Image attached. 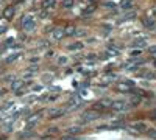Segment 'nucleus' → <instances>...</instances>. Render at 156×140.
<instances>
[{
  "mask_svg": "<svg viewBox=\"0 0 156 140\" xmlns=\"http://www.w3.org/2000/svg\"><path fill=\"white\" fill-rule=\"evenodd\" d=\"M153 118H154V120H156V111H154V112H153Z\"/></svg>",
  "mask_w": 156,
  "mask_h": 140,
  "instance_id": "2f4dec72",
  "label": "nucleus"
},
{
  "mask_svg": "<svg viewBox=\"0 0 156 140\" xmlns=\"http://www.w3.org/2000/svg\"><path fill=\"white\" fill-rule=\"evenodd\" d=\"M136 14H134V12H128V14H125L123 16V20H128V19H133Z\"/></svg>",
  "mask_w": 156,
  "mask_h": 140,
  "instance_id": "5701e85b",
  "label": "nucleus"
},
{
  "mask_svg": "<svg viewBox=\"0 0 156 140\" xmlns=\"http://www.w3.org/2000/svg\"><path fill=\"white\" fill-rule=\"evenodd\" d=\"M37 61H39L37 58H31V59H30V62H33V64H34V62H37Z\"/></svg>",
  "mask_w": 156,
  "mask_h": 140,
  "instance_id": "c756f323",
  "label": "nucleus"
},
{
  "mask_svg": "<svg viewBox=\"0 0 156 140\" xmlns=\"http://www.w3.org/2000/svg\"><path fill=\"white\" fill-rule=\"evenodd\" d=\"M78 131H80V128H78V126H75V128H70V129H67V132H69V134H76Z\"/></svg>",
  "mask_w": 156,
  "mask_h": 140,
  "instance_id": "4be33fe9",
  "label": "nucleus"
},
{
  "mask_svg": "<svg viewBox=\"0 0 156 140\" xmlns=\"http://www.w3.org/2000/svg\"><path fill=\"white\" fill-rule=\"evenodd\" d=\"M95 11V5H89L86 9H84V14H90V12Z\"/></svg>",
  "mask_w": 156,
  "mask_h": 140,
  "instance_id": "a211bd4d",
  "label": "nucleus"
},
{
  "mask_svg": "<svg viewBox=\"0 0 156 140\" xmlns=\"http://www.w3.org/2000/svg\"><path fill=\"white\" fill-rule=\"evenodd\" d=\"M58 62H59V64H66V62H67V58H64V56H62V58H59Z\"/></svg>",
  "mask_w": 156,
  "mask_h": 140,
  "instance_id": "393cba45",
  "label": "nucleus"
},
{
  "mask_svg": "<svg viewBox=\"0 0 156 140\" xmlns=\"http://www.w3.org/2000/svg\"><path fill=\"white\" fill-rule=\"evenodd\" d=\"M139 103H140L139 98H133V100H131V104H133V106H136V104H139Z\"/></svg>",
  "mask_w": 156,
  "mask_h": 140,
  "instance_id": "b1692460",
  "label": "nucleus"
},
{
  "mask_svg": "<svg viewBox=\"0 0 156 140\" xmlns=\"http://www.w3.org/2000/svg\"><path fill=\"white\" fill-rule=\"evenodd\" d=\"M133 84L134 83H131V81H123V84H117L115 86V89L117 90H120V92H131L133 90Z\"/></svg>",
  "mask_w": 156,
  "mask_h": 140,
  "instance_id": "7ed1b4c3",
  "label": "nucleus"
},
{
  "mask_svg": "<svg viewBox=\"0 0 156 140\" xmlns=\"http://www.w3.org/2000/svg\"><path fill=\"white\" fill-rule=\"evenodd\" d=\"M105 6H108V8H114L115 5H114V3H111V2H106V3H105Z\"/></svg>",
  "mask_w": 156,
  "mask_h": 140,
  "instance_id": "c85d7f7f",
  "label": "nucleus"
},
{
  "mask_svg": "<svg viewBox=\"0 0 156 140\" xmlns=\"http://www.w3.org/2000/svg\"><path fill=\"white\" fill-rule=\"evenodd\" d=\"M56 6V0H42V8L44 9H51Z\"/></svg>",
  "mask_w": 156,
  "mask_h": 140,
  "instance_id": "6e6552de",
  "label": "nucleus"
},
{
  "mask_svg": "<svg viewBox=\"0 0 156 140\" xmlns=\"http://www.w3.org/2000/svg\"><path fill=\"white\" fill-rule=\"evenodd\" d=\"M108 53H111V55H119V50L114 48V47H109V48H108Z\"/></svg>",
  "mask_w": 156,
  "mask_h": 140,
  "instance_id": "412c9836",
  "label": "nucleus"
},
{
  "mask_svg": "<svg viewBox=\"0 0 156 140\" xmlns=\"http://www.w3.org/2000/svg\"><path fill=\"white\" fill-rule=\"evenodd\" d=\"M6 31V27H0V33H5Z\"/></svg>",
  "mask_w": 156,
  "mask_h": 140,
  "instance_id": "7c9ffc66",
  "label": "nucleus"
},
{
  "mask_svg": "<svg viewBox=\"0 0 156 140\" xmlns=\"http://www.w3.org/2000/svg\"><path fill=\"white\" fill-rule=\"evenodd\" d=\"M147 44H148V41L145 39V37H142V39H137V41L134 42V47H137V48H144Z\"/></svg>",
  "mask_w": 156,
  "mask_h": 140,
  "instance_id": "ddd939ff",
  "label": "nucleus"
},
{
  "mask_svg": "<svg viewBox=\"0 0 156 140\" xmlns=\"http://www.w3.org/2000/svg\"><path fill=\"white\" fill-rule=\"evenodd\" d=\"M98 117V111H95V109H89V111H86L83 115H81V118L84 120V121H92V120H95Z\"/></svg>",
  "mask_w": 156,
  "mask_h": 140,
  "instance_id": "f03ea898",
  "label": "nucleus"
},
{
  "mask_svg": "<svg viewBox=\"0 0 156 140\" xmlns=\"http://www.w3.org/2000/svg\"><path fill=\"white\" fill-rule=\"evenodd\" d=\"M111 106V101L109 100H100V101H97V103L94 104V109L95 111H98V109H106V108H109Z\"/></svg>",
  "mask_w": 156,
  "mask_h": 140,
  "instance_id": "423d86ee",
  "label": "nucleus"
},
{
  "mask_svg": "<svg viewBox=\"0 0 156 140\" xmlns=\"http://www.w3.org/2000/svg\"><path fill=\"white\" fill-rule=\"evenodd\" d=\"M73 5V0H62V6L64 8H70Z\"/></svg>",
  "mask_w": 156,
  "mask_h": 140,
  "instance_id": "aec40b11",
  "label": "nucleus"
},
{
  "mask_svg": "<svg viewBox=\"0 0 156 140\" xmlns=\"http://www.w3.org/2000/svg\"><path fill=\"white\" fill-rule=\"evenodd\" d=\"M51 36H53L56 41L62 39V37L66 36V34H64V28H56V30H53V34H51Z\"/></svg>",
  "mask_w": 156,
  "mask_h": 140,
  "instance_id": "1a4fd4ad",
  "label": "nucleus"
},
{
  "mask_svg": "<svg viewBox=\"0 0 156 140\" xmlns=\"http://www.w3.org/2000/svg\"><path fill=\"white\" fill-rule=\"evenodd\" d=\"M109 108H112L114 111H125V109H128V104L125 101H111Z\"/></svg>",
  "mask_w": 156,
  "mask_h": 140,
  "instance_id": "20e7f679",
  "label": "nucleus"
},
{
  "mask_svg": "<svg viewBox=\"0 0 156 140\" xmlns=\"http://www.w3.org/2000/svg\"><path fill=\"white\" fill-rule=\"evenodd\" d=\"M133 128L137 129V131H147V125L145 123H134Z\"/></svg>",
  "mask_w": 156,
  "mask_h": 140,
  "instance_id": "4468645a",
  "label": "nucleus"
},
{
  "mask_svg": "<svg viewBox=\"0 0 156 140\" xmlns=\"http://www.w3.org/2000/svg\"><path fill=\"white\" fill-rule=\"evenodd\" d=\"M86 58H87V59H90V61H92V59H95V55H94V53H90V55H87Z\"/></svg>",
  "mask_w": 156,
  "mask_h": 140,
  "instance_id": "cd10ccee",
  "label": "nucleus"
},
{
  "mask_svg": "<svg viewBox=\"0 0 156 140\" xmlns=\"http://www.w3.org/2000/svg\"><path fill=\"white\" fill-rule=\"evenodd\" d=\"M69 48H70V50H81V48H83V44H81V42H75V44H70Z\"/></svg>",
  "mask_w": 156,
  "mask_h": 140,
  "instance_id": "f3484780",
  "label": "nucleus"
},
{
  "mask_svg": "<svg viewBox=\"0 0 156 140\" xmlns=\"http://www.w3.org/2000/svg\"><path fill=\"white\" fill-rule=\"evenodd\" d=\"M64 34H66V36H73V34H76L75 25H67V27L64 28Z\"/></svg>",
  "mask_w": 156,
  "mask_h": 140,
  "instance_id": "9d476101",
  "label": "nucleus"
},
{
  "mask_svg": "<svg viewBox=\"0 0 156 140\" xmlns=\"http://www.w3.org/2000/svg\"><path fill=\"white\" fill-rule=\"evenodd\" d=\"M37 120H39V114L30 115V117H28V120H27V128H28V129H30V128H33V126L37 123Z\"/></svg>",
  "mask_w": 156,
  "mask_h": 140,
  "instance_id": "0eeeda50",
  "label": "nucleus"
},
{
  "mask_svg": "<svg viewBox=\"0 0 156 140\" xmlns=\"http://www.w3.org/2000/svg\"><path fill=\"white\" fill-rule=\"evenodd\" d=\"M23 86V81H14L11 84V89L12 90H19V87H22Z\"/></svg>",
  "mask_w": 156,
  "mask_h": 140,
  "instance_id": "dca6fc26",
  "label": "nucleus"
},
{
  "mask_svg": "<svg viewBox=\"0 0 156 140\" xmlns=\"http://www.w3.org/2000/svg\"><path fill=\"white\" fill-rule=\"evenodd\" d=\"M34 27H36V20H34L31 16H25V17L22 19V28H23L25 31H31Z\"/></svg>",
  "mask_w": 156,
  "mask_h": 140,
  "instance_id": "f257e3e1",
  "label": "nucleus"
},
{
  "mask_svg": "<svg viewBox=\"0 0 156 140\" xmlns=\"http://www.w3.org/2000/svg\"><path fill=\"white\" fill-rule=\"evenodd\" d=\"M150 53H151V55H156V45L150 47Z\"/></svg>",
  "mask_w": 156,
  "mask_h": 140,
  "instance_id": "a878e982",
  "label": "nucleus"
},
{
  "mask_svg": "<svg viewBox=\"0 0 156 140\" xmlns=\"http://www.w3.org/2000/svg\"><path fill=\"white\" fill-rule=\"evenodd\" d=\"M131 6H133V0H123L122 2V8L123 9H129Z\"/></svg>",
  "mask_w": 156,
  "mask_h": 140,
  "instance_id": "2eb2a0df",
  "label": "nucleus"
},
{
  "mask_svg": "<svg viewBox=\"0 0 156 140\" xmlns=\"http://www.w3.org/2000/svg\"><path fill=\"white\" fill-rule=\"evenodd\" d=\"M20 56V53H16V55H11V56H8L6 58V62H12V61H16L17 58Z\"/></svg>",
  "mask_w": 156,
  "mask_h": 140,
  "instance_id": "6ab92c4d",
  "label": "nucleus"
},
{
  "mask_svg": "<svg viewBox=\"0 0 156 140\" xmlns=\"http://www.w3.org/2000/svg\"><path fill=\"white\" fill-rule=\"evenodd\" d=\"M62 114H64L62 109H55V111H51V112L48 114V117H50V118H58V117L62 115Z\"/></svg>",
  "mask_w": 156,
  "mask_h": 140,
  "instance_id": "f8f14e48",
  "label": "nucleus"
},
{
  "mask_svg": "<svg viewBox=\"0 0 156 140\" xmlns=\"http://www.w3.org/2000/svg\"><path fill=\"white\" fill-rule=\"evenodd\" d=\"M14 14H16L14 6H6V8L3 9V17H5V19H8V20H11L12 17H14Z\"/></svg>",
  "mask_w": 156,
  "mask_h": 140,
  "instance_id": "39448f33",
  "label": "nucleus"
},
{
  "mask_svg": "<svg viewBox=\"0 0 156 140\" xmlns=\"http://www.w3.org/2000/svg\"><path fill=\"white\" fill-rule=\"evenodd\" d=\"M3 95V90H2V89H0V97H2Z\"/></svg>",
  "mask_w": 156,
  "mask_h": 140,
  "instance_id": "473e14b6",
  "label": "nucleus"
},
{
  "mask_svg": "<svg viewBox=\"0 0 156 140\" xmlns=\"http://www.w3.org/2000/svg\"><path fill=\"white\" fill-rule=\"evenodd\" d=\"M140 55V50H134V52H131V56H137Z\"/></svg>",
  "mask_w": 156,
  "mask_h": 140,
  "instance_id": "bb28decb",
  "label": "nucleus"
},
{
  "mask_svg": "<svg viewBox=\"0 0 156 140\" xmlns=\"http://www.w3.org/2000/svg\"><path fill=\"white\" fill-rule=\"evenodd\" d=\"M142 23H144V27H147V28H153L154 27V20L151 17H142Z\"/></svg>",
  "mask_w": 156,
  "mask_h": 140,
  "instance_id": "9b49d317",
  "label": "nucleus"
}]
</instances>
